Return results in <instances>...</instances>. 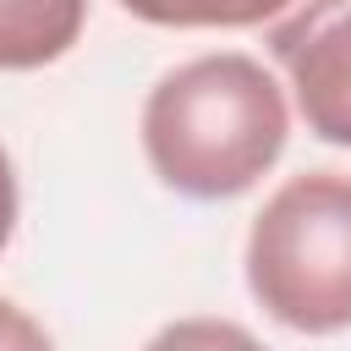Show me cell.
Returning <instances> with one entry per match:
<instances>
[{"label":"cell","mask_w":351,"mask_h":351,"mask_svg":"<svg viewBox=\"0 0 351 351\" xmlns=\"http://www.w3.org/2000/svg\"><path fill=\"white\" fill-rule=\"evenodd\" d=\"M291 110L252 55H197L165 71L143 104V154L154 176L197 203L241 197L285 154Z\"/></svg>","instance_id":"obj_1"},{"label":"cell","mask_w":351,"mask_h":351,"mask_svg":"<svg viewBox=\"0 0 351 351\" xmlns=\"http://www.w3.org/2000/svg\"><path fill=\"white\" fill-rule=\"evenodd\" d=\"M247 291L296 335L351 329V176H291L247 230Z\"/></svg>","instance_id":"obj_2"},{"label":"cell","mask_w":351,"mask_h":351,"mask_svg":"<svg viewBox=\"0 0 351 351\" xmlns=\"http://www.w3.org/2000/svg\"><path fill=\"white\" fill-rule=\"evenodd\" d=\"M313 137L351 148V0H291L263 27Z\"/></svg>","instance_id":"obj_3"},{"label":"cell","mask_w":351,"mask_h":351,"mask_svg":"<svg viewBox=\"0 0 351 351\" xmlns=\"http://www.w3.org/2000/svg\"><path fill=\"white\" fill-rule=\"evenodd\" d=\"M88 22V0H0V71L60 60Z\"/></svg>","instance_id":"obj_4"},{"label":"cell","mask_w":351,"mask_h":351,"mask_svg":"<svg viewBox=\"0 0 351 351\" xmlns=\"http://www.w3.org/2000/svg\"><path fill=\"white\" fill-rule=\"evenodd\" d=\"M154 27H269L291 0H121Z\"/></svg>","instance_id":"obj_5"},{"label":"cell","mask_w":351,"mask_h":351,"mask_svg":"<svg viewBox=\"0 0 351 351\" xmlns=\"http://www.w3.org/2000/svg\"><path fill=\"white\" fill-rule=\"evenodd\" d=\"M143 351H263V340L230 318H176Z\"/></svg>","instance_id":"obj_6"},{"label":"cell","mask_w":351,"mask_h":351,"mask_svg":"<svg viewBox=\"0 0 351 351\" xmlns=\"http://www.w3.org/2000/svg\"><path fill=\"white\" fill-rule=\"evenodd\" d=\"M0 351H55V346L33 313H22L16 302L0 296Z\"/></svg>","instance_id":"obj_7"},{"label":"cell","mask_w":351,"mask_h":351,"mask_svg":"<svg viewBox=\"0 0 351 351\" xmlns=\"http://www.w3.org/2000/svg\"><path fill=\"white\" fill-rule=\"evenodd\" d=\"M16 230V170H11V154L0 148V252Z\"/></svg>","instance_id":"obj_8"}]
</instances>
